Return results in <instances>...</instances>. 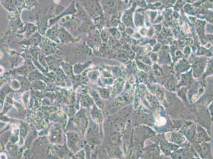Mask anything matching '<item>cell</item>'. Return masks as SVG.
<instances>
[{
    "label": "cell",
    "mask_w": 213,
    "mask_h": 159,
    "mask_svg": "<svg viewBox=\"0 0 213 159\" xmlns=\"http://www.w3.org/2000/svg\"><path fill=\"white\" fill-rule=\"evenodd\" d=\"M92 116L93 118L95 119L97 121H99L101 119V115L100 114L99 111H98V110L97 109H93L92 111Z\"/></svg>",
    "instance_id": "obj_2"
},
{
    "label": "cell",
    "mask_w": 213,
    "mask_h": 159,
    "mask_svg": "<svg viewBox=\"0 0 213 159\" xmlns=\"http://www.w3.org/2000/svg\"><path fill=\"white\" fill-rule=\"evenodd\" d=\"M54 1L55 3H58L60 2V0H54Z\"/></svg>",
    "instance_id": "obj_4"
},
{
    "label": "cell",
    "mask_w": 213,
    "mask_h": 159,
    "mask_svg": "<svg viewBox=\"0 0 213 159\" xmlns=\"http://www.w3.org/2000/svg\"><path fill=\"white\" fill-rule=\"evenodd\" d=\"M82 103L84 106H88L89 105H91L92 103V100L90 97H85L82 99Z\"/></svg>",
    "instance_id": "obj_3"
},
{
    "label": "cell",
    "mask_w": 213,
    "mask_h": 159,
    "mask_svg": "<svg viewBox=\"0 0 213 159\" xmlns=\"http://www.w3.org/2000/svg\"><path fill=\"white\" fill-rule=\"evenodd\" d=\"M68 139V145L70 150L76 149V144L79 140V137L74 133H69L67 134Z\"/></svg>",
    "instance_id": "obj_1"
}]
</instances>
